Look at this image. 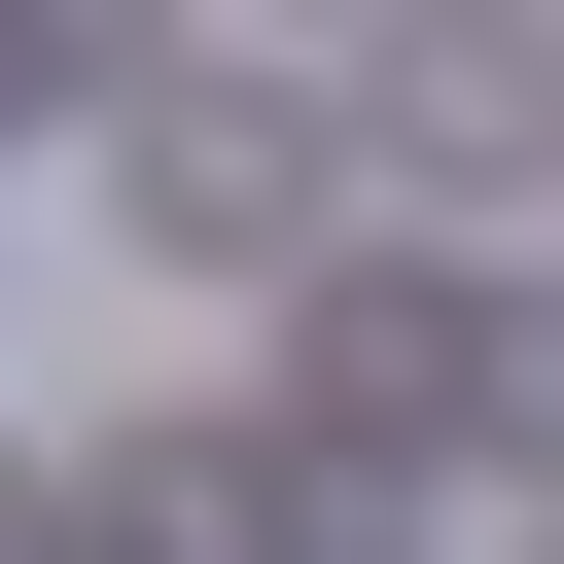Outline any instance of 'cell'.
Wrapping results in <instances>:
<instances>
[{"label": "cell", "instance_id": "cell-1", "mask_svg": "<svg viewBox=\"0 0 564 564\" xmlns=\"http://www.w3.org/2000/svg\"><path fill=\"white\" fill-rule=\"evenodd\" d=\"M0 564H35V494H0Z\"/></svg>", "mask_w": 564, "mask_h": 564}]
</instances>
